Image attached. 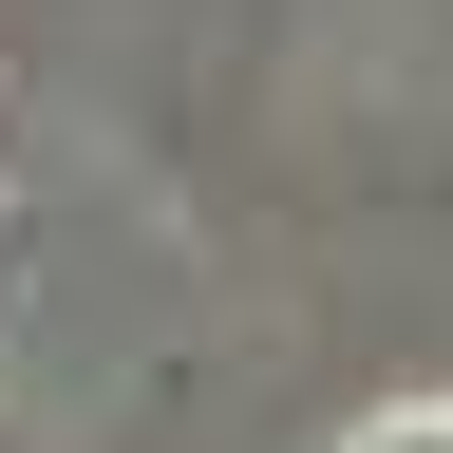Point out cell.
<instances>
[{
	"instance_id": "obj_1",
	"label": "cell",
	"mask_w": 453,
	"mask_h": 453,
	"mask_svg": "<svg viewBox=\"0 0 453 453\" xmlns=\"http://www.w3.org/2000/svg\"><path fill=\"white\" fill-rule=\"evenodd\" d=\"M359 453H453V396H416V416H378Z\"/></svg>"
}]
</instances>
